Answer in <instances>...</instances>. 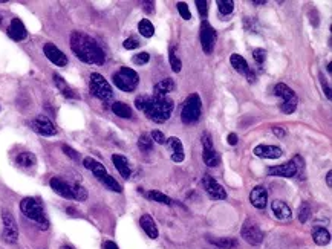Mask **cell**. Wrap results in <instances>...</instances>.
<instances>
[{
  "mask_svg": "<svg viewBox=\"0 0 332 249\" xmlns=\"http://www.w3.org/2000/svg\"><path fill=\"white\" fill-rule=\"evenodd\" d=\"M71 49L78 60L88 65H105L106 55L97 41L81 31H74L71 34Z\"/></svg>",
  "mask_w": 332,
  "mask_h": 249,
  "instance_id": "6da1fadb",
  "label": "cell"
},
{
  "mask_svg": "<svg viewBox=\"0 0 332 249\" xmlns=\"http://www.w3.org/2000/svg\"><path fill=\"white\" fill-rule=\"evenodd\" d=\"M138 110L144 112L150 121L162 124L169 121L173 112V101L169 96L162 95H141L135 99Z\"/></svg>",
  "mask_w": 332,
  "mask_h": 249,
  "instance_id": "7a4b0ae2",
  "label": "cell"
},
{
  "mask_svg": "<svg viewBox=\"0 0 332 249\" xmlns=\"http://www.w3.org/2000/svg\"><path fill=\"white\" fill-rule=\"evenodd\" d=\"M20 211H22L28 219L35 222L40 226V230L46 231L49 228V220L46 217L43 203H41L40 199H37V197H25L22 202H20Z\"/></svg>",
  "mask_w": 332,
  "mask_h": 249,
  "instance_id": "3957f363",
  "label": "cell"
},
{
  "mask_svg": "<svg viewBox=\"0 0 332 249\" xmlns=\"http://www.w3.org/2000/svg\"><path fill=\"white\" fill-rule=\"evenodd\" d=\"M112 81L119 90L133 92L139 84V75L133 69L122 66L112 75Z\"/></svg>",
  "mask_w": 332,
  "mask_h": 249,
  "instance_id": "277c9868",
  "label": "cell"
},
{
  "mask_svg": "<svg viewBox=\"0 0 332 249\" xmlns=\"http://www.w3.org/2000/svg\"><path fill=\"white\" fill-rule=\"evenodd\" d=\"M89 89H91V93H92L95 98H98L100 101H105V102H106V101L112 99V96H113V90H112L111 84L108 83V80L103 77V75L97 74V72L91 74Z\"/></svg>",
  "mask_w": 332,
  "mask_h": 249,
  "instance_id": "5b68a950",
  "label": "cell"
},
{
  "mask_svg": "<svg viewBox=\"0 0 332 249\" xmlns=\"http://www.w3.org/2000/svg\"><path fill=\"white\" fill-rule=\"evenodd\" d=\"M202 112V102L198 93H192L189 98L185 99L182 112H181V119L184 124H195L201 118Z\"/></svg>",
  "mask_w": 332,
  "mask_h": 249,
  "instance_id": "8992f818",
  "label": "cell"
},
{
  "mask_svg": "<svg viewBox=\"0 0 332 249\" xmlns=\"http://www.w3.org/2000/svg\"><path fill=\"white\" fill-rule=\"evenodd\" d=\"M274 95L276 96H280L282 98V104H280V110L286 115L293 113L296 109H297V102H299V98L296 95V92L288 87L286 84H283V83H280V84H277L274 87Z\"/></svg>",
  "mask_w": 332,
  "mask_h": 249,
  "instance_id": "52a82bcc",
  "label": "cell"
},
{
  "mask_svg": "<svg viewBox=\"0 0 332 249\" xmlns=\"http://www.w3.org/2000/svg\"><path fill=\"white\" fill-rule=\"evenodd\" d=\"M240 234H242V239L246 243L254 245V246H257V245H260L263 242V233L260 231L257 222H254L253 219H246L245 220Z\"/></svg>",
  "mask_w": 332,
  "mask_h": 249,
  "instance_id": "ba28073f",
  "label": "cell"
},
{
  "mask_svg": "<svg viewBox=\"0 0 332 249\" xmlns=\"http://www.w3.org/2000/svg\"><path fill=\"white\" fill-rule=\"evenodd\" d=\"M2 222H3V231H2V239L6 243H15L18 240V228L14 216L3 210L2 211Z\"/></svg>",
  "mask_w": 332,
  "mask_h": 249,
  "instance_id": "9c48e42d",
  "label": "cell"
},
{
  "mask_svg": "<svg viewBox=\"0 0 332 249\" xmlns=\"http://www.w3.org/2000/svg\"><path fill=\"white\" fill-rule=\"evenodd\" d=\"M216 31L213 29V26L207 22V20H202L201 23V46L204 49L205 54H212L216 45Z\"/></svg>",
  "mask_w": 332,
  "mask_h": 249,
  "instance_id": "30bf717a",
  "label": "cell"
},
{
  "mask_svg": "<svg viewBox=\"0 0 332 249\" xmlns=\"http://www.w3.org/2000/svg\"><path fill=\"white\" fill-rule=\"evenodd\" d=\"M202 185H204L205 193L209 194L210 199H213V200H223V199H226V191L223 190V186L215 177L205 174L202 177Z\"/></svg>",
  "mask_w": 332,
  "mask_h": 249,
  "instance_id": "8fae6325",
  "label": "cell"
},
{
  "mask_svg": "<svg viewBox=\"0 0 332 249\" xmlns=\"http://www.w3.org/2000/svg\"><path fill=\"white\" fill-rule=\"evenodd\" d=\"M31 129L41 136H55L57 135V129L54 126V122L45 115H40V116L34 118L31 121Z\"/></svg>",
  "mask_w": 332,
  "mask_h": 249,
  "instance_id": "7c38bea8",
  "label": "cell"
},
{
  "mask_svg": "<svg viewBox=\"0 0 332 249\" xmlns=\"http://www.w3.org/2000/svg\"><path fill=\"white\" fill-rule=\"evenodd\" d=\"M43 52H45L46 58L51 61V63H54L55 66L63 68V66L68 65V57H66L63 52H61L54 43H46V45L43 46Z\"/></svg>",
  "mask_w": 332,
  "mask_h": 249,
  "instance_id": "4fadbf2b",
  "label": "cell"
},
{
  "mask_svg": "<svg viewBox=\"0 0 332 249\" xmlns=\"http://www.w3.org/2000/svg\"><path fill=\"white\" fill-rule=\"evenodd\" d=\"M269 176H279V177H294L297 176V167L293 161H289L282 165H276V167L268 168Z\"/></svg>",
  "mask_w": 332,
  "mask_h": 249,
  "instance_id": "5bb4252c",
  "label": "cell"
},
{
  "mask_svg": "<svg viewBox=\"0 0 332 249\" xmlns=\"http://www.w3.org/2000/svg\"><path fill=\"white\" fill-rule=\"evenodd\" d=\"M49 185H51V188H52L58 196L65 197V199H74V197H72V188H71V183H69V182L63 180L61 177H52V179L49 180Z\"/></svg>",
  "mask_w": 332,
  "mask_h": 249,
  "instance_id": "9a60e30c",
  "label": "cell"
},
{
  "mask_svg": "<svg viewBox=\"0 0 332 249\" xmlns=\"http://www.w3.org/2000/svg\"><path fill=\"white\" fill-rule=\"evenodd\" d=\"M250 202L254 208L257 210H263L266 206V202H268V191L265 186H256V188L251 190L250 193Z\"/></svg>",
  "mask_w": 332,
  "mask_h": 249,
  "instance_id": "2e32d148",
  "label": "cell"
},
{
  "mask_svg": "<svg viewBox=\"0 0 332 249\" xmlns=\"http://www.w3.org/2000/svg\"><path fill=\"white\" fill-rule=\"evenodd\" d=\"M8 35L15 40V41H22L28 37V31L23 25V22L20 18H12L9 28H8Z\"/></svg>",
  "mask_w": 332,
  "mask_h": 249,
  "instance_id": "e0dca14e",
  "label": "cell"
},
{
  "mask_svg": "<svg viewBox=\"0 0 332 249\" xmlns=\"http://www.w3.org/2000/svg\"><path fill=\"white\" fill-rule=\"evenodd\" d=\"M165 144H167V149L170 150V156L173 162H182L185 155H184V147L179 138H169L165 139Z\"/></svg>",
  "mask_w": 332,
  "mask_h": 249,
  "instance_id": "ac0fdd59",
  "label": "cell"
},
{
  "mask_svg": "<svg viewBox=\"0 0 332 249\" xmlns=\"http://www.w3.org/2000/svg\"><path fill=\"white\" fill-rule=\"evenodd\" d=\"M254 155L259 158H265V159H277L283 155L280 147H276V145H257L254 149Z\"/></svg>",
  "mask_w": 332,
  "mask_h": 249,
  "instance_id": "d6986e66",
  "label": "cell"
},
{
  "mask_svg": "<svg viewBox=\"0 0 332 249\" xmlns=\"http://www.w3.org/2000/svg\"><path fill=\"white\" fill-rule=\"evenodd\" d=\"M271 210L276 219L279 220H289L293 217L291 208L283 202V200H273L271 202Z\"/></svg>",
  "mask_w": 332,
  "mask_h": 249,
  "instance_id": "ffe728a7",
  "label": "cell"
},
{
  "mask_svg": "<svg viewBox=\"0 0 332 249\" xmlns=\"http://www.w3.org/2000/svg\"><path fill=\"white\" fill-rule=\"evenodd\" d=\"M83 165H85V167H86L89 171H92L98 180H100L103 176L108 174V170H106L105 165H103L101 162H98L97 159H94V158H85V159H83Z\"/></svg>",
  "mask_w": 332,
  "mask_h": 249,
  "instance_id": "44dd1931",
  "label": "cell"
},
{
  "mask_svg": "<svg viewBox=\"0 0 332 249\" xmlns=\"http://www.w3.org/2000/svg\"><path fill=\"white\" fill-rule=\"evenodd\" d=\"M139 223H141V228L144 230V233H146L150 239H158V236H159L158 226L150 214H142L139 219Z\"/></svg>",
  "mask_w": 332,
  "mask_h": 249,
  "instance_id": "7402d4cb",
  "label": "cell"
},
{
  "mask_svg": "<svg viewBox=\"0 0 332 249\" xmlns=\"http://www.w3.org/2000/svg\"><path fill=\"white\" fill-rule=\"evenodd\" d=\"M112 162L115 165V168L118 170V173L124 177V179H129L130 174H132V170H130V165H129V161L127 158H124L121 155H113L112 156Z\"/></svg>",
  "mask_w": 332,
  "mask_h": 249,
  "instance_id": "603a6c76",
  "label": "cell"
},
{
  "mask_svg": "<svg viewBox=\"0 0 332 249\" xmlns=\"http://www.w3.org/2000/svg\"><path fill=\"white\" fill-rule=\"evenodd\" d=\"M15 164L18 165V167L29 170V168H34L37 165V158L31 152H22V153H18L15 156Z\"/></svg>",
  "mask_w": 332,
  "mask_h": 249,
  "instance_id": "cb8c5ba5",
  "label": "cell"
},
{
  "mask_svg": "<svg viewBox=\"0 0 332 249\" xmlns=\"http://www.w3.org/2000/svg\"><path fill=\"white\" fill-rule=\"evenodd\" d=\"M54 83H55L57 89H58L61 93H63L66 98H72V99H74V98H78V95L75 93V90H74L58 74H54Z\"/></svg>",
  "mask_w": 332,
  "mask_h": 249,
  "instance_id": "d4e9b609",
  "label": "cell"
},
{
  "mask_svg": "<svg viewBox=\"0 0 332 249\" xmlns=\"http://www.w3.org/2000/svg\"><path fill=\"white\" fill-rule=\"evenodd\" d=\"M173 90H175V81L172 78H165V80H161L159 83H156V86L153 89V93L155 95L167 96V93H170Z\"/></svg>",
  "mask_w": 332,
  "mask_h": 249,
  "instance_id": "484cf974",
  "label": "cell"
},
{
  "mask_svg": "<svg viewBox=\"0 0 332 249\" xmlns=\"http://www.w3.org/2000/svg\"><path fill=\"white\" fill-rule=\"evenodd\" d=\"M230 61H231V66L234 68V71H237L239 74H242V75H248L251 71H250V68H248V63H246V60L242 57V55H239V54H233L231 57H230Z\"/></svg>",
  "mask_w": 332,
  "mask_h": 249,
  "instance_id": "4316f807",
  "label": "cell"
},
{
  "mask_svg": "<svg viewBox=\"0 0 332 249\" xmlns=\"http://www.w3.org/2000/svg\"><path fill=\"white\" fill-rule=\"evenodd\" d=\"M202 158H204V162H205L207 165H209V167H212V168L219 167V164H221V156H219V153H218L215 149H204Z\"/></svg>",
  "mask_w": 332,
  "mask_h": 249,
  "instance_id": "83f0119b",
  "label": "cell"
},
{
  "mask_svg": "<svg viewBox=\"0 0 332 249\" xmlns=\"http://www.w3.org/2000/svg\"><path fill=\"white\" fill-rule=\"evenodd\" d=\"M313 239L316 242V245L319 246H325L331 242V234L328 230H325V228L322 226H316L313 230Z\"/></svg>",
  "mask_w": 332,
  "mask_h": 249,
  "instance_id": "f1b7e54d",
  "label": "cell"
},
{
  "mask_svg": "<svg viewBox=\"0 0 332 249\" xmlns=\"http://www.w3.org/2000/svg\"><path fill=\"white\" fill-rule=\"evenodd\" d=\"M112 112H113L116 116L124 118V119L132 118V109L126 104V102H121V101L113 102V104H112Z\"/></svg>",
  "mask_w": 332,
  "mask_h": 249,
  "instance_id": "f546056e",
  "label": "cell"
},
{
  "mask_svg": "<svg viewBox=\"0 0 332 249\" xmlns=\"http://www.w3.org/2000/svg\"><path fill=\"white\" fill-rule=\"evenodd\" d=\"M210 242L213 245H216L218 248H221V249H236L239 246L237 240L231 239V237H219V239H213Z\"/></svg>",
  "mask_w": 332,
  "mask_h": 249,
  "instance_id": "4dcf8cb0",
  "label": "cell"
},
{
  "mask_svg": "<svg viewBox=\"0 0 332 249\" xmlns=\"http://www.w3.org/2000/svg\"><path fill=\"white\" fill-rule=\"evenodd\" d=\"M138 31L141 32L142 37H146V38H150L155 34V28H153V25H152V22L149 18L141 20V22L138 23Z\"/></svg>",
  "mask_w": 332,
  "mask_h": 249,
  "instance_id": "1f68e13d",
  "label": "cell"
},
{
  "mask_svg": "<svg viewBox=\"0 0 332 249\" xmlns=\"http://www.w3.org/2000/svg\"><path fill=\"white\" fill-rule=\"evenodd\" d=\"M147 199L153 200V202H158V203H162V205H172V199L169 196H165L164 193L161 191H155V190H150L146 193Z\"/></svg>",
  "mask_w": 332,
  "mask_h": 249,
  "instance_id": "d6a6232c",
  "label": "cell"
},
{
  "mask_svg": "<svg viewBox=\"0 0 332 249\" xmlns=\"http://www.w3.org/2000/svg\"><path fill=\"white\" fill-rule=\"evenodd\" d=\"M100 182L105 185V186H108V188L111 190V191H115V193H121L122 191V188H121V185L116 182V179L115 177H112L111 174H106V176H103L101 179H100Z\"/></svg>",
  "mask_w": 332,
  "mask_h": 249,
  "instance_id": "836d02e7",
  "label": "cell"
},
{
  "mask_svg": "<svg viewBox=\"0 0 332 249\" xmlns=\"http://www.w3.org/2000/svg\"><path fill=\"white\" fill-rule=\"evenodd\" d=\"M71 188H72V197H74L75 200L85 202V200L88 199V190H86L83 185H80V183H71Z\"/></svg>",
  "mask_w": 332,
  "mask_h": 249,
  "instance_id": "e575fe53",
  "label": "cell"
},
{
  "mask_svg": "<svg viewBox=\"0 0 332 249\" xmlns=\"http://www.w3.org/2000/svg\"><path fill=\"white\" fill-rule=\"evenodd\" d=\"M138 147H139L141 152H146V153L152 152V149H153V141H152V138H150L149 135H141L139 139H138Z\"/></svg>",
  "mask_w": 332,
  "mask_h": 249,
  "instance_id": "d590c367",
  "label": "cell"
},
{
  "mask_svg": "<svg viewBox=\"0 0 332 249\" xmlns=\"http://www.w3.org/2000/svg\"><path fill=\"white\" fill-rule=\"evenodd\" d=\"M216 5H218V8H219L221 14H223V15L231 14V12H233V9H234V3H233V0H218Z\"/></svg>",
  "mask_w": 332,
  "mask_h": 249,
  "instance_id": "8d00e7d4",
  "label": "cell"
},
{
  "mask_svg": "<svg viewBox=\"0 0 332 249\" xmlns=\"http://www.w3.org/2000/svg\"><path fill=\"white\" fill-rule=\"evenodd\" d=\"M169 58H170V66L175 72H179L182 69V63L181 60L178 58V54H176V48H170V52H169Z\"/></svg>",
  "mask_w": 332,
  "mask_h": 249,
  "instance_id": "74e56055",
  "label": "cell"
},
{
  "mask_svg": "<svg viewBox=\"0 0 332 249\" xmlns=\"http://www.w3.org/2000/svg\"><path fill=\"white\" fill-rule=\"evenodd\" d=\"M299 220L302 222V223H305V222H308V219H309V216H311V205L308 203V202H303L300 206H299Z\"/></svg>",
  "mask_w": 332,
  "mask_h": 249,
  "instance_id": "f35d334b",
  "label": "cell"
},
{
  "mask_svg": "<svg viewBox=\"0 0 332 249\" xmlns=\"http://www.w3.org/2000/svg\"><path fill=\"white\" fill-rule=\"evenodd\" d=\"M149 60H150V55L147 52H139L133 57V63L138 66H142V65H147Z\"/></svg>",
  "mask_w": 332,
  "mask_h": 249,
  "instance_id": "ab89813d",
  "label": "cell"
},
{
  "mask_svg": "<svg viewBox=\"0 0 332 249\" xmlns=\"http://www.w3.org/2000/svg\"><path fill=\"white\" fill-rule=\"evenodd\" d=\"M176 6H178V11H179L181 17H182L184 20H190V18H192L190 9H189V6H187V3H184V2H178Z\"/></svg>",
  "mask_w": 332,
  "mask_h": 249,
  "instance_id": "60d3db41",
  "label": "cell"
},
{
  "mask_svg": "<svg viewBox=\"0 0 332 249\" xmlns=\"http://www.w3.org/2000/svg\"><path fill=\"white\" fill-rule=\"evenodd\" d=\"M209 3L205 2V0H196V6H198V11L201 14V17L205 20L207 18V14H209V6H207Z\"/></svg>",
  "mask_w": 332,
  "mask_h": 249,
  "instance_id": "b9f144b4",
  "label": "cell"
},
{
  "mask_svg": "<svg viewBox=\"0 0 332 249\" xmlns=\"http://www.w3.org/2000/svg\"><path fill=\"white\" fill-rule=\"evenodd\" d=\"M122 46L126 48V49H129V51H132V49H136V48L139 46V41H138V38H135V37H129L127 40H124Z\"/></svg>",
  "mask_w": 332,
  "mask_h": 249,
  "instance_id": "7bdbcfd3",
  "label": "cell"
},
{
  "mask_svg": "<svg viewBox=\"0 0 332 249\" xmlns=\"http://www.w3.org/2000/svg\"><path fill=\"white\" fill-rule=\"evenodd\" d=\"M253 57H254V60H256V63L263 65L265 60H266V51H263V49H254V51H253Z\"/></svg>",
  "mask_w": 332,
  "mask_h": 249,
  "instance_id": "ee69618b",
  "label": "cell"
},
{
  "mask_svg": "<svg viewBox=\"0 0 332 249\" xmlns=\"http://www.w3.org/2000/svg\"><path fill=\"white\" fill-rule=\"evenodd\" d=\"M152 141H155L156 144H165V135L159 130H153L152 135H150Z\"/></svg>",
  "mask_w": 332,
  "mask_h": 249,
  "instance_id": "f6af8a7d",
  "label": "cell"
},
{
  "mask_svg": "<svg viewBox=\"0 0 332 249\" xmlns=\"http://www.w3.org/2000/svg\"><path fill=\"white\" fill-rule=\"evenodd\" d=\"M61 150H63V152H65V155H66V156H69L71 159L78 161V153H77L74 149H71L69 145H61Z\"/></svg>",
  "mask_w": 332,
  "mask_h": 249,
  "instance_id": "bcb514c9",
  "label": "cell"
},
{
  "mask_svg": "<svg viewBox=\"0 0 332 249\" xmlns=\"http://www.w3.org/2000/svg\"><path fill=\"white\" fill-rule=\"evenodd\" d=\"M201 141H202V149H213V141H212V136L209 133L202 135Z\"/></svg>",
  "mask_w": 332,
  "mask_h": 249,
  "instance_id": "7dc6e473",
  "label": "cell"
},
{
  "mask_svg": "<svg viewBox=\"0 0 332 249\" xmlns=\"http://www.w3.org/2000/svg\"><path fill=\"white\" fill-rule=\"evenodd\" d=\"M141 6L147 14L155 12V2H150V0H144V2H141Z\"/></svg>",
  "mask_w": 332,
  "mask_h": 249,
  "instance_id": "c3c4849f",
  "label": "cell"
},
{
  "mask_svg": "<svg viewBox=\"0 0 332 249\" xmlns=\"http://www.w3.org/2000/svg\"><path fill=\"white\" fill-rule=\"evenodd\" d=\"M226 141H228V144H230V145H236L237 144V135L236 133H230V135H228V138H226Z\"/></svg>",
  "mask_w": 332,
  "mask_h": 249,
  "instance_id": "681fc988",
  "label": "cell"
},
{
  "mask_svg": "<svg viewBox=\"0 0 332 249\" xmlns=\"http://www.w3.org/2000/svg\"><path fill=\"white\" fill-rule=\"evenodd\" d=\"M103 249H119L113 242H105V245H103Z\"/></svg>",
  "mask_w": 332,
  "mask_h": 249,
  "instance_id": "f907efd6",
  "label": "cell"
},
{
  "mask_svg": "<svg viewBox=\"0 0 332 249\" xmlns=\"http://www.w3.org/2000/svg\"><path fill=\"white\" fill-rule=\"evenodd\" d=\"M322 83H323V89H325V93H326L328 99H331V87H329V84H328V83H326L325 80H323Z\"/></svg>",
  "mask_w": 332,
  "mask_h": 249,
  "instance_id": "816d5d0a",
  "label": "cell"
},
{
  "mask_svg": "<svg viewBox=\"0 0 332 249\" xmlns=\"http://www.w3.org/2000/svg\"><path fill=\"white\" fill-rule=\"evenodd\" d=\"M273 133L276 135V136H285V129H282V127H274L273 129Z\"/></svg>",
  "mask_w": 332,
  "mask_h": 249,
  "instance_id": "f5cc1de1",
  "label": "cell"
},
{
  "mask_svg": "<svg viewBox=\"0 0 332 249\" xmlns=\"http://www.w3.org/2000/svg\"><path fill=\"white\" fill-rule=\"evenodd\" d=\"M326 182H328V186H332V171H328V174H326Z\"/></svg>",
  "mask_w": 332,
  "mask_h": 249,
  "instance_id": "db71d44e",
  "label": "cell"
},
{
  "mask_svg": "<svg viewBox=\"0 0 332 249\" xmlns=\"http://www.w3.org/2000/svg\"><path fill=\"white\" fill-rule=\"evenodd\" d=\"M251 3H253V5H265L266 2H265V0H253Z\"/></svg>",
  "mask_w": 332,
  "mask_h": 249,
  "instance_id": "11a10c76",
  "label": "cell"
},
{
  "mask_svg": "<svg viewBox=\"0 0 332 249\" xmlns=\"http://www.w3.org/2000/svg\"><path fill=\"white\" fill-rule=\"evenodd\" d=\"M60 249H75V248L71 245H63V246H60Z\"/></svg>",
  "mask_w": 332,
  "mask_h": 249,
  "instance_id": "9f6ffc18",
  "label": "cell"
},
{
  "mask_svg": "<svg viewBox=\"0 0 332 249\" xmlns=\"http://www.w3.org/2000/svg\"><path fill=\"white\" fill-rule=\"evenodd\" d=\"M2 18H3V17H2V15H0V22H2Z\"/></svg>",
  "mask_w": 332,
  "mask_h": 249,
  "instance_id": "6f0895ef",
  "label": "cell"
}]
</instances>
